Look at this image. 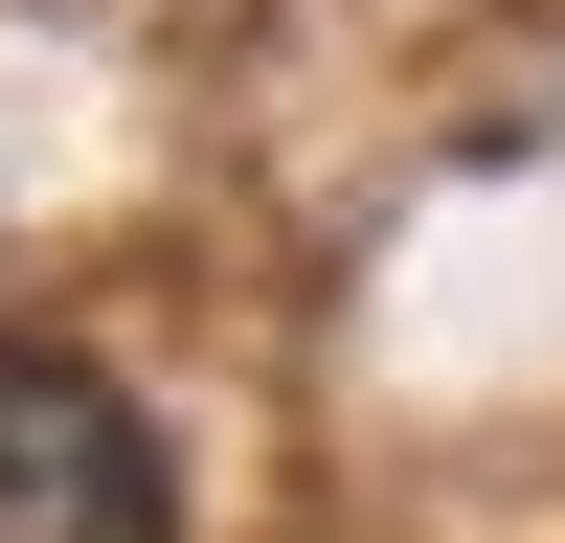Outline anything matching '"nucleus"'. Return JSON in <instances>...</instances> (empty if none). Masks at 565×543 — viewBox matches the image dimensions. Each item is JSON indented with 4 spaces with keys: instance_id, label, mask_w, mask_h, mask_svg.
Masks as SVG:
<instances>
[{
    "instance_id": "nucleus-1",
    "label": "nucleus",
    "mask_w": 565,
    "mask_h": 543,
    "mask_svg": "<svg viewBox=\"0 0 565 543\" xmlns=\"http://www.w3.org/2000/svg\"><path fill=\"white\" fill-rule=\"evenodd\" d=\"M0 543H159V430L68 340H0Z\"/></svg>"
}]
</instances>
